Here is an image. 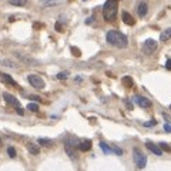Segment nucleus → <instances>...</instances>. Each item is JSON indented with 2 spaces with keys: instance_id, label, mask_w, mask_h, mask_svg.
Masks as SVG:
<instances>
[{
  "instance_id": "nucleus-6",
  "label": "nucleus",
  "mask_w": 171,
  "mask_h": 171,
  "mask_svg": "<svg viewBox=\"0 0 171 171\" xmlns=\"http://www.w3.org/2000/svg\"><path fill=\"white\" fill-rule=\"evenodd\" d=\"M157 46H158V43H157L155 40L148 38V40H145L144 44H142V53H144V54H151V53H154V51L157 50Z\"/></svg>"
},
{
  "instance_id": "nucleus-13",
  "label": "nucleus",
  "mask_w": 171,
  "mask_h": 171,
  "mask_svg": "<svg viewBox=\"0 0 171 171\" xmlns=\"http://www.w3.org/2000/svg\"><path fill=\"white\" fill-rule=\"evenodd\" d=\"M61 3H63V0H43L41 6L43 7H54V6H58Z\"/></svg>"
},
{
  "instance_id": "nucleus-26",
  "label": "nucleus",
  "mask_w": 171,
  "mask_h": 171,
  "mask_svg": "<svg viewBox=\"0 0 171 171\" xmlns=\"http://www.w3.org/2000/svg\"><path fill=\"white\" fill-rule=\"evenodd\" d=\"M123 83L124 84H127L128 87H131V86H133V80H131V77H124Z\"/></svg>"
},
{
  "instance_id": "nucleus-21",
  "label": "nucleus",
  "mask_w": 171,
  "mask_h": 171,
  "mask_svg": "<svg viewBox=\"0 0 171 171\" xmlns=\"http://www.w3.org/2000/svg\"><path fill=\"white\" fill-rule=\"evenodd\" d=\"M37 142L40 144V145H50V144H51L53 141H51L50 138H38Z\"/></svg>"
},
{
  "instance_id": "nucleus-14",
  "label": "nucleus",
  "mask_w": 171,
  "mask_h": 171,
  "mask_svg": "<svg viewBox=\"0 0 171 171\" xmlns=\"http://www.w3.org/2000/svg\"><path fill=\"white\" fill-rule=\"evenodd\" d=\"M0 77H1V81H4V83H7L10 86H16L17 87V83L9 76V74H6V73H0Z\"/></svg>"
},
{
  "instance_id": "nucleus-20",
  "label": "nucleus",
  "mask_w": 171,
  "mask_h": 171,
  "mask_svg": "<svg viewBox=\"0 0 171 171\" xmlns=\"http://www.w3.org/2000/svg\"><path fill=\"white\" fill-rule=\"evenodd\" d=\"M0 64H4V66L11 67V68H17V67H19L17 63H14V61H11V60H1V61H0Z\"/></svg>"
},
{
  "instance_id": "nucleus-33",
  "label": "nucleus",
  "mask_w": 171,
  "mask_h": 171,
  "mask_svg": "<svg viewBox=\"0 0 171 171\" xmlns=\"http://www.w3.org/2000/svg\"><path fill=\"white\" fill-rule=\"evenodd\" d=\"M93 20H94V17H88L86 23H87V24H90V23H93Z\"/></svg>"
},
{
  "instance_id": "nucleus-11",
  "label": "nucleus",
  "mask_w": 171,
  "mask_h": 171,
  "mask_svg": "<svg viewBox=\"0 0 171 171\" xmlns=\"http://www.w3.org/2000/svg\"><path fill=\"white\" fill-rule=\"evenodd\" d=\"M77 148H78L80 151H88V150L91 148V141H90V140H83V141L78 142Z\"/></svg>"
},
{
  "instance_id": "nucleus-2",
  "label": "nucleus",
  "mask_w": 171,
  "mask_h": 171,
  "mask_svg": "<svg viewBox=\"0 0 171 171\" xmlns=\"http://www.w3.org/2000/svg\"><path fill=\"white\" fill-rule=\"evenodd\" d=\"M117 1L115 0H107L104 3V7H103V16L107 21H113L115 19V14H117Z\"/></svg>"
},
{
  "instance_id": "nucleus-4",
  "label": "nucleus",
  "mask_w": 171,
  "mask_h": 171,
  "mask_svg": "<svg viewBox=\"0 0 171 171\" xmlns=\"http://www.w3.org/2000/svg\"><path fill=\"white\" fill-rule=\"evenodd\" d=\"M27 80H28V83H30V86L34 87V88H37V90L44 88V80L40 76H37V74H30L27 77Z\"/></svg>"
},
{
  "instance_id": "nucleus-36",
  "label": "nucleus",
  "mask_w": 171,
  "mask_h": 171,
  "mask_svg": "<svg viewBox=\"0 0 171 171\" xmlns=\"http://www.w3.org/2000/svg\"><path fill=\"white\" fill-rule=\"evenodd\" d=\"M0 145H1V137H0Z\"/></svg>"
},
{
  "instance_id": "nucleus-15",
  "label": "nucleus",
  "mask_w": 171,
  "mask_h": 171,
  "mask_svg": "<svg viewBox=\"0 0 171 171\" xmlns=\"http://www.w3.org/2000/svg\"><path fill=\"white\" fill-rule=\"evenodd\" d=\"M27 150L30 154H33V155H37L38 152H40V148H38L37 144H34V142H27Z\"/></svg>"
},
{
  "instance_id": "nucleus-22",
  "label": "nucleus",
  "mask_w": 171,
  "mask_h": 171,
  "mask_svg": "<svg viewBox=\"0 0 171 171\" xmlns=\"http://www.w3.org/2000/svg\"><path fill=\"white\" fill-rule=\"evenodd\" d=\"M27 110H30V111H38V104H36V103H28Z\"/></svg>"
},
{
  "instance_id": "nucleus-32",
  "label": "nucleus",
  "mask_w": 171,
  "mask_h": 171,
  "mask_svg": "<svg viewBox=\"0 0 171 171\" xmlns=\"http://www.w3.org/2000/svg\"><path fill=\"white\" fill-rule=\"evenodd\" d=\"M16 110H17V114H20V115H23V114H24V110H23L21 107H19V108H16Z\"/></svg>"
},
{
  "instance_id": "nucleus-5",
  "label": "nucleus",
  "mask_w": 171,
  "mask_h": 171,
  "mask_svg": "<svg viewBox=\"0 0 171 171\" xmlns=\"http://www.w3.org/2000/svg\"><path fill=\"white\" fill-rule=\"evenodd\" d=\"M14 54V57L19 60V61H21L23 64H26V66H37L38 64V61L36 60V58H33V57H28V56H24V54H21V53H13Z\"/></svg>"
},
{
  "instance_id": "nucleus-34",
  "label": "nucleus",
  "mask_w": 171,
  "mask_h": 171,
  "mask_svg": "<svg viewBox=\"0 0 171 171\" xmlns=\"http://www.w3.org/2000/svg\"><path fill=\"white\" fill-rule=\"evenodd\" d=\"M30 98H31V100H37V101H38V100H40L38 97H34V95H30Z\"/></svg>"
},
{
  "instance_id": "nucleus-3",
  "label": "nucleus",
  "mask_w": 171,
  "mask_h": 171,
  "mask_svg": "<svg viewBox=\"0 0 171 171\" xmlns=\"http://www.w3.org/2000/svg\"><path fill=\"white\" fill-rule=\"evenodd\" d=\"M133 158H134L135 165H137V168L142 170V168L145 167V164H147V157H145V154H144L140 148H134L133 150Z\"/></svg>"
},
{
  "instance_id": "nucleus-35",
  "label": "nucleus",
  "mask_w": 171,
  "mask_h": 171,
  "mask_svg": "<svg viewBox=\"0 0 171 171\" xmlns=\"http://www.w3.org/2000/svg\"><path fill=\"white\" fill-rule=\"evenodd\" d=\"M56 30H61V26L58 23H56Z\"/></svg>"
},
{
  "instance_id": "nucleus-19",
  "label": "nucleus",
  "mask_w": 171,
  "mask_h": 171,
  "mask_svg": "<svg viewBox=\"0 0 171 171\" xmlns=\"http://www.w3.org/2000/svg\"><path fill=\"white\" fill-rule=\"evenodd\" d=\"M28 0H9V3L11 6H19V7H23V6H26V3H27Z\"/></svg>"
},
{
  "instance_id": "nucleus-8",
  "label": "nucleus",
  "mask_w": 171,
  "mask_h": 171,
  "mask_svg": "<svg viewBox=\"0 0 171 171\" xmlns=\"http://www.w3.org/2000/svg\"><path fill=\"white\" fill-rule=\"evenodd\" d=\"M3 98L7 101V104L13 105V107H16V108H19L20 107V101L14 97V95H11L10 93H3Z\"/></svg>"
},
{
  "instance_id": "nucleus-9",
  "label": "nucleus",
  "mask_w": 171,
  "mask_h": 171,
  "mask_svg": "<svg viewBox=\"0 0 171 171\" xmlns=\"http://www.w3.org/2000/svg\"><path fill=\"white\" fill-rule=\"evenodd\" d=\"M145 145H147V148H148L152 154H155V155H161V154H162V150L158 147V145H155L154 142L147 141V142H145Z\"/></svg>"
},
{
  "instance_id": "nucleus-17",
  "label": "nucleus",
  "mask_w": 171,
  "mask_h": 171,
  "mask_svg": "<svg viewBox=\"0 0 171 171\" xmlns=\"http://www.w3.org/2000/svg\"><path fill=\"white\" fill-rule=\"evenodd\" d=\"M171 38V27L170 28H165L164 31H161L160 34V41H167Z\"/></svg>"
},
{
  "instance_id": "nucleus-29",
  "label": "nucleus",
  "mask_w": 171,
  "mask_h": 171,
  "mask_svg": "<svg viewBox=\"0 0 171 171\" xmlns=\"http://www.w3.org/2000/svg\"><path fill=\"white\" fill-rule=\"evenodd\" d=\"M125 105H127V108H128V110H133V104H131L130 98H125Z\"/></svg>"
},
{
  "instance_id": "nucleus-28",
  "label": "nucleus",
  "mask_w": 171,
  "mask_h": 171,
  "mask_svg": "<svg viewBox=\"0 0 171 171\" xmlns=\"http://www.w3.org/2000/svg\"><path fill=\"white\" fill-rule=\"evenodd\" d=\"M70 50H71V53H73V54H74L76 57H80V56H81V51H80V50H78L77 47H71Z\"/></svg>"
},
{
  "instance_id": "nucleus-7",
  "label": "nucleus",
  "mask_w": 171,
  "mask_h": 171,
  "mask_svg": "<svg viewBox=\"0 0 171 171\" xmlns=\"http://www.w3.org/2000/svg\"><path fill=\"white\" fill-rule=\"evenodd\" d=\"M134 103L137 105H140L142 108H147V107H150L151 105V101L148 100V98H145V97H142V95H134Z\"/></svg>"
},
{
  "instance_id": "nucleus-18",
  "label": "nucleus",
  "mask_w": 171,
  "mask_h": 171,
  "mask_svg": "<svg viewBox=\"0 0 171 171\" xmlns=\"http://www.w3.org/2000/svg\"><path fill=\"white\" fill-rule=\"evenodd\" d=\"M100 148L103 150V152H104V154H111V152H113L111 147H110L107 142H104V141H100Z\"/></svg>"
},
{
  "instance_id": "nucleus-25",
  "label": "nucleus",
  "mask_w": 171,
  "mask_h": 171,
  "mask_svg": "<svg viewBox=\"0 0 171 171\" xmlns=\"http://www.w3.org/2000/svg\"><path fill=\"white\" fill-rule=\"evenodd\" d=\"M7 154H9L10 158H14V157H16V150H14L13 147H9V148H7Z\"/></svg>"
},
{
  "instance_id": "nucleus-12",
  "label": "nucleus",
  "mask_w": 171,
  "mask_h": 171,
  "mask_svg": "<svg viewBox=\"0 0 171 171\" xmlns=\"http://www.w3.org/2000/svg\"><path fill=\"white\" fill-rule=\"evenodd\" d=\"M64 150H66L67 155H68L70 158H73V160L77 158V152H76V148H74V147H71V145H68V144L64 142Z\"/></svg>"
},
{
  "instance_id": "nucleus-27",
  "label": "nucleus",
  "mask_w": 171,
  "mask_h": 171,
  "mask_svg": "<svg viewBox=\"0 0 171 171\" xmlns=\"http://www.w3.org/2000/svg\"><path fill=\"white\" fill-rule=\"evenodd\" d=\"M111 150H113V152H115L117 155H121V154H123V150H121L120 147H117V145H114V147H111Z\"/></svg>"
},
{
  "instance_id": "nucleus-30",
  "label": "nucleus",
  "mask_w": 171,
  "mask_h": 171,
  "mask_svg": "<svg viewBox=\"0 0 171 171\" xmlns=\"http://www.w3.org/2000/svg\"><path fill=\"white\" fill-rule=\"evenodd\" d=\"M165 68H167V70H171V58L167 60V63H165Z\"/></svg>"
},
{
  "instance_id": "nucleus-23",
  "label": "nucleus",
  "mask_w": 171,
  "mask_h": 171,
  "mask_svg": "<svg viewBox=\"0 0 171 171\" xmlns=\"http://www.w3.org/2000/svg\"><path fill=\"white\" fill-rule=\"evenodd\" d=\"M161 150H164V151H167V152H171V147L168 145V144H165V142H160V145H158Z\"/></svg>"
},
{
  "instance_id": "nucleus-31",
  "label": "nucleus",
  "mask_w": 171,
  "mask_h": 171,
  "mask_svg": "<svg viewBox=\"0 0 171 171\" xmlns=\"http://www.w3.org/2000/svg\"><path fill=\"white\" fill-rule=\"evenodd\" d=\"M164 130H165L167 133H171V125L170 124H165V125H164Z\"/></svg>"
},
{
  "instance_id": "nucleus-10",
  "label": "nucleus",
  "mask_w": 171,
  "mask_h": 171,
  "mask_svg": "<svg viewBox=\"0 0 171 171\" xmlns=\"http://www.w3.org/2000/svg\"><path fill=\"white\" fill-rule=\"evenodd\" d=\"M147 11H148V6H147V3H145V1H141V3L137 6V13H138V16H140V17H145Z\"/></svg>"
},
{
  "instance_id": "nucleus-16",
  "label": "nucleus",
  "mask_w": 171,
  "mask_h": 171,
  "mask_svg": "<svg viewBox=\"0 0 171 171\" xmlns=\"http://www.w3.org/2000/svg\"><path fill=\"white\" fill-rule=\"evenodd\" d=\"M123 21L125 23V24H128V26H134V19H133V16L130 14V13H127V11H124L123 13Z\"/></svg>"
},
{
  "instance_id": "nucleus-24",
  "label": "nucleus",
  "mask_w": 171,
  "mask_h": 171,
  "mask_svg": "<svg viewBox=\"0 0 171 171\" xmlns=\"http://www.w3.org/2000/svg\"><path fill=\"white\" fill-rule=\"evenodd\" d=\"M67 77H68V71H61V73L57 74V78L58 80H66Z\"/></svg>"
},
{
  "instance_id": "nucleus-1",
  "label": "nucleus",
  "mask_w": 171,
  "mask_h": 171,
  "mask_svg": "<svg viewBox=\"0 0 171 171\" xmlns=\"http://www.w3.org/2000/svg\"><path fill=\"white\" fill-rule=\"evenodd\" d=\"M107 41L114 46V47H118V48H125L128 46V38L125 34H123L121 31L118 30H110L107 33Z\"/></svg>"
}]
</instances>
